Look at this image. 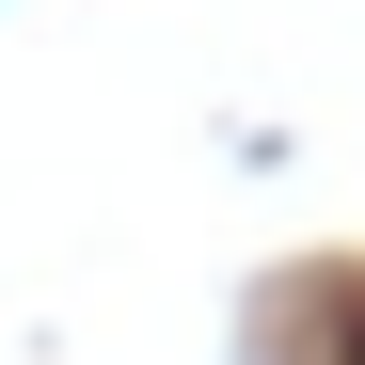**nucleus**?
<instances>
[{
  "label": "nucleus",
  "mask_w": 365,
  "mask_h": 365,
  "mask_svg": "<svg viewBox=\"0 0 365 365\" xmlns=\"http://www.w3.org/2000/svg\"><path fill=\"white\" fill-rule=\"evenodd\" d=\"M349 365H365V349H349Z\"/></svg>",
  "instance_id": "f257e3e1"
}]
</instances>
